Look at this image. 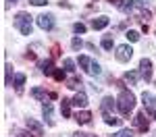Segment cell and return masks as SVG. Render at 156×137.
I'll return each instance as SVG.
<instances>
[{"instance_id":"obj_1","label":"cell","mask_w":156,"mask_h":137,"mask_svg":"<svg viewBox=\"0 0 156 137\" xmlns=\"http://www.w3.org/2000/svg\"><path fill=\"white\" fill-rule=\"evenodd\" d=\"M117 108L123 116H129L135 108V96H133L129 89H121L119 98H117Z\"/></svg>"},{"instance_id":"obj_2","label":"cell","mask_w":156,"mask_h":137,"mask_svg":"<svg viewBox=\"0 0 156 137\" xmlns=\"http://www.w3.org/2000/svg\"><path fill=\"white\" fill-rule=\"evenodd\" d=\"M15 27L23 33V36H31V17L27 12H17L15 15Z\"/></svg>"},{"instance_id":"obj_3","label":"cell","mask_w":156,"mask_h":137,"mask_svg":"<svg viewBox=\"0 0 156 137\" xmlns=\"http://www.w3.org/2000/svg\"><path fill=\"white\" fill-rule=\"evenodd\" d=\"M37 27L44 29V31L54 29V15H52V12H44V15H40V17H37Z\"/></svg>"},{"instance_id":"obj_4","label":"cell","mask_w":156,"mask_h":137,"mask_svg":"<svg viewBox=\"0 0 156 137\" xmlns=\"http://www.w3.org/2000/svg\"><path fill=\"white\" fill-rule=\"evenodd\" d=\"M115 56H117V60H119V62H129V60H131V56H133V48H131V46H127V44L117 46Z\"/></svg>"},{"instance_id":"obj_5","label":"cell","mask_w":156,"mask_h":137,"mask_svg":"<svg viewBox=\"0 0 156 137\" xmlns=\"http://www.w3.org/2000/svg\"><path fill=\"white\" fill-rule=\"evenodd\" d=\"M142 100H144V106H146V114L150 118H156V98L152 94H144Z\"/></svg>"},{"instance_id":"obj_6","label":"cell","mask_w":156,"mask_h":137,"mask_svg":"<svg viewBox=\"0 0 156 137\" xmlns=\"http://www.w3.org/2000/svg\"><path fill=\"white\" fill-rule=\"evenodd\" d=\"M140 75L144 77V81H152V60L150 58L140 60Z\"/></svg>"},{"instance_id":"obj_7","label":"cell","mask_w":156,"mask_h":137,"mask_svg":"<svg viewBox=\"0 0 156 137\" xmlns=\"http://www.w3.org/2000/svg\"><path fill=\"white\" fill-rule=\"evenodd\" d=\"M133 125L137 127V131L146 133V131L150 129V123H148V114H146V112H140V114H135V118H133Z\"/></svg>"},{"instance_id":"obj_8","label":"cell","mask_w":156,"mask_h":137,"mask_svg":"<svg viewBox=\"0 0 156 137\" xmlns=\"http://www.w3.org/2000/svg\"><path fill=\"white\" fill-rule=\"evenodd\" d=\"M27 129L34 131V135H44V127L37 123L36 118H27Z\"/></svg>"},{"instance_id":"obj_9","label":"cell","mask_w":156,"mask_h":137,"mask_svg":"<svg viewBox=\"0 0 156 137\" xmlns=\"http://www.w3.org/2000/svg\"><path fill=\"white\" fill-rule=\"evenodd\" d=\"M42 114H44L46 123L52 127V125H54V118H52V104H50V102H44V106H42Z\"/></svg>"},{"instance_id":"obj_10","label":"cell","mask_w":156,"mask_h":137,"mask_svg":"<svg viewBox=\"0 0 156 137\" xmlns=\"http://www.w3.org/2000/svg\"><path fill=\"white\" fill-rule=\"evenodd\" d=\"M73 106H77V108H85V106H87V96H85L83 91H77V94H75Z\"/></svg>"},{"instance_id":"obj_11","label":"cell","mask_w":156,"mask_h":137,"mask_svg":"<svg viewBox=\"0 0 156 137\" xmlns=\"http://www.w3.org/2000/svg\"><path fill=\"white\" fill-rule=\"evenodd\" d=\"M108 23H110V19H108L106 15H100V17H96V19L92 21V27H94V29H104Z\"/></svg>"},{"instance_id":"obj_12","label":"cell","mask_w":156,"mask_h":137,"mask_svg":"<svg viewBox=\"0 0 156 137\" xmlns=\"http://www.w3.org/2000/svg\"><path fill=\"white\" fill-rule=\"evenodd\" d=\"M40 71L44 75H52V71H54V60L52 58H46V60L40 62Z\"/></svg>"},{"instance_id":"obj_13","label":"cell","mask_w":156,"mask_h":137,"mask_svg":"<svg viewBox=\"0 0 156 137\" xmlns=\"http://www.w3.org/2000/svg\"><path fill=\"white\" fill-rule=\"evenodd\" d=\"M100 108H102V114H112V108H115V100L110 98V96H106V98L102 100V106H100Z\"/></svg>"},{"instance_id":"obj_14","label":"cell","mask_w":156,"mask_h":137,"mask_svg":"<svg viewBox=\"0 0 156 137\" xmlns=\"http://www.w3.org/2000/svg\"><path fill=\"white\" fill-rule=\"evenodd\" d=\"M75 121H77L79 125H87L90 121H92V112H87V110L77 112V114H75Z\"/></svg>"},{"instance_id":"obj_15","label":"cell","mask_w":156,"mask_h":137,"mask_svg":"<svg viewBox=\"0 0 156 137\" xmlns=\"http://www.w3.org/2000/svg\"><path fill=\"white\" fill-rule=\"evenodd\" d=\"M71 104H73V100H67V98H62V102H60V112H62L65 118L71 116Z\"/></svg>"},{"instance_id":"obj_16","label":"cell","mask_w":156,"mask_h":137,"mask_svg":"<svg viewBox=\"0 0 156 137\" xmlns=\"http://www.w3.org/2000/svg\"><path fill=\"white\" fill-rule=\"evenodd\" d=\"M137 77H140V75L135 73V71H127V73L123 75V81L129 83V85H135V83H137Z\"/></svg>"},{"instance_id":"obj_17","label":"cell","mask_w":156,"mask_h":137,"mask_svg":"<svg viewBox=\"0 0 156 137\" xmlns=\"http://www.w3.org/2000/svg\"><path fill=\"white\" fill-rule=\"evenodd\" d=\"M23 83H25V75L23 73H17V75H15V89L21 91V89H23Z\"/></svg>"},{"instance_id":"obj_18","label":"cell","mask_w":156,"mask_h":137,"mask_svg":"<svg viewBox=\"0 0 156 137\" xmlns=\"http://www.w3.org/2000/svg\"><path fill=\"white\" fill-rule=\"evenodd\" d=\"M79 67L83 69L85 73H90V67H92V60H90L87 56H79Z\"/></svg>"},{"instance_id":"obj_19","label":"cell","mask_w":156,"mask_h":137,"mask_svg":"<svg viewBox=\"0 0 156 137\" xmlns=\"http://www.w3.org/2000/svg\"><path fill=\"white\" fill-rule=\"evenodd\" d=\"M67 83H69V89H79V87L83 85V83H81V79H79V77H71V79H69V81H67Z\"/></svg>"},{"instance_id":"obj_20","label":"cell","mask_w":156,"mask_h":137,"mask_svg":"<svg viewBox=\"0 0 156 137\" xmlns=\"http://www.w3.org/2000/svg\"><path fill=\"white\" fill-rule=\"evenodd\" d=\"M31 96L36 100H46V91H44L42 87H34V89H31Z\"/></svg>"},{"instance_id":"obj_21","label":"cell","mask_w":156,"mask_h":137,"mask_svg":"<svg viewBox=\"0 0 156 137\" xmlns=\"http://www.w3.org/2000/svg\"><path fill=\"white\" fill-rule=\"evenodd\" d=\"M104 123L106 125H121V118H117L115 114H104Z\"/></svg>"},{"instance_id":"obj_22","label":"cell","mask_w":156,"mask_h":137,"mask_svg":"<svg viewBox=\"0 0 156 137\" xmlns=\"http://www.w3.org/2000/svg\"><path fill=\"white\" fill-rule=\"evenodd\" d=\"M65 73H67L65 69H54V71H52V77H54L56 81H65Z\"/></svg>"},{"instance_id":"obj_23","label":"cell","mask_w":156,"mask_h":137,"mask_svg":"<svg viewBox=\"0 0 156 137\" xmlns=\"http://www.w3.org/2000/svg\"><path fill=\"white\" fill-rule=\"evenodd\" d=\"M4 69H6V79H4V83H6V85H11V83H12V67L6 62V67H4Z\"/></svg>"},{"instance_id":"obj_24","label":"cell","mask_w":156,"mask_h":137,"mask_svg":"<svg viewBox=\"0 0 156 137\" xmlns=\"http://www.w3.org/2000/svg\"><path fill=\"white\" fill-rule=\"evenodd\" d=\"M62 64H65V71H69V73H73V71H75V60H73V58H65V62H62Z\"/></svg>"},{"instance_id":"obj_25","label":"cell","mask_w":156,"mask_h":137,"mask_svg":"<svg viewBox=\"0 0 156 137\" xmlns=\"http://www.w3.org/2000/svg\"><path fill=\"white\" fill-rule=\"evenodd\" d=\"M125 37H127L129 42H137V39H140V33H137L135 29H129V31L125 33Z\"/></svg>"},{"instance_id":"obj_26","label":"cell","mask_w":156,"mask_h":137,"mask_svg":"<svg viewBox=\"0 0 156 137\" xmlns=\"http://www.w3.org/2000/svg\"><path fill=\"white\" fill-rule=\"evenodd\" d=\"M100 73H102V69H100V64L92 60V67H90V75H100Z\"/></svg>"},{"instance_id":"obj_27","label":"cell","mask_w":156,"mask_h":137,"mask_svg":"<svg viewBox=\"0 0 156 137\" xmlns=\"http://www.w3.org/2000/svg\"><path fill=\"white\" fill-rule=\"evenodd\" d=\"M133 133L129 131V129H121V131H117L115 135H110V137H131Z\"/></svg>"},{"instance_id":"obj_28","label":"cell","mask_w":156,"mask_h":137,"mask_svg":"<svg viewBox=\"0 0 156 137\" xmlns=\"http://www.w3.org/2000/svg\"><path fill=\"white\" fill-rule=\"evenodd\" d=\"M112 46H115V44H112V37H104V39H102V48L104 50H112Z\"/></svg>"},{"instance_id":"obj_29","label":"cell","mask_w":156,"mask_h":137,"mask_svg":"<svg viewBox=\"0 0 156 137\" xmlns=\"http://www.w3.org/2000/svg\"><path fill=\"white\" fill-rule=\"evenodd\" d=\"M81 46H83V42H81L79 37H73V42H71V48H73V50H81Z\"/></svg>"},{"instance_id":"obj_30","label":"cell","mask_w":156,"mask_h":137,"mask_svg":"<svg viewBox=\"0 0 156 137\" xmlns=\"http://www.w3.org/2000/svg\"><path fill=\"white\" fill-rule=\"evenodd\" d=\"M73 31H75V33H85V25L83 23H75L73 25Z\"/></svg>"},{"instance_id":"obj_31","label":"cell","mask_w":156,"mask_h":137,"mask_svg":"<svg viewBox=\"0 0 156 137\" xmlns=\"http://www.w3.org/2000/svg\"><path fill=\"white\" fill-rule=\"evenodd\" d=\"M133 6H137V9H144L146 4H148V0H131Z\"/></svg>"},{"instance_id":"obj_32","label":"cell","mask_w":156,"mask_h":137,"mask_svg":"<svg viewBox=\"0 0 156 137\" xmlns=\"http://www.w3.org/2000/svg\"><path fill=\"white\" fill-rule=\"evenodd\" d=\"M29 2H31L34 6H44V4H46V0H29Z\"/></svg>"},{"instance_id":"obj_33","label":"cell","mask_w":156,"mask_h":137,"mask_svg":"<svg viewBox=\"0 0 156 137\" xmlns=\"http://www.w3.org/2000/svg\"><path fill=\"white\" fill-rule=\"evenodd\" d=\"M17 137H34V135L27 133V131H17Z\"/></svg>"},{"instance_id":"obj_34","label":"cell","mask_w":156,"mask_h":137,"mask_svg":"<svg viewBox=\"0 0 156 137\" xmlns=\"http://www.w3.org/2000/svg\"><path fill=\"white\" fill-rule=\"evenodd\" d=\"M73 137H96V135H87V133H79L77 131V133H73Z\"/></svg>"},{"instance_id":"obj_35","label":"cell","mask_w":156,"mask_h":137,"mask_svg":"<svg viewBox=\"0 0 156 137\" xmlns=\"http://www.w3.org/2000/svg\"><path fill=\"white\" fill-rule=\"evenodd\" d=\"M25 58H29V60H34V58H36V54H34V52H27V54H25Z\"/></svg>"},{"instance_id":"obj_36","label":"cell","mask_w":156,"mask_h":137,"mask_svg":"<svg viewBox=\"0 0 156 137\" xmlns=\"http://www.w3.org/2000/svg\"><path fill=\"white\" fill-rule=\"evenodd\" d=\"M17 2H19V0H6V9H9L11 4H17Z\"/></svg>"},{"instance_id":"obj_37","label":"cell","mask_w":156,"mask_h":137,"mask_svg":"<svg viewBox=\"0 0 156 137\" xmlns=\"http://www.w3.org/2000/svg\"><path fill=\"white\" fill-rule=\"evenodd\" d=\"M108 2H110V4H119V0H108Z\"/></svg>"}]
</instances>
